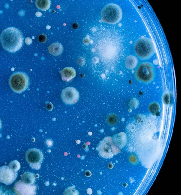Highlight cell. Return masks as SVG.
<instances>
[{"instance_id": "e575fe53", "label": "cell", "mask_w": 181, "mask_h": 195, "mask_svg": "<svg viewBox=\"0 0 181 195\" xmlns=\"http://www.w3.org/2000/svg\"><path fill=\"white\" fill-rule=\"evenodd\" d=\"M50 26H46V29H50Z\"/></svg>"}, {"instance_id": "2e32d148", "label": "cell", "mask_w": 181, "mask_h": 195, "mask_svg": "<svg viewBox=\"0 0 181 195\" xmlns=\"http://www.w3.org/2000/svg\"><path fill=\"white\" fill-rule=\"evenodd\" d=\"M35 3L37 7L42 11L48 10L51 5V2L49 0H38Z\"/></svg>"}, {"instance_id": "7a4b0ae2", "label": "cell", "mask_w": 181, "mask_h": 195, "mask_svg": "<svg viewBox=\"0 0 181 195\" xmlns=\"http://www.w3.org/2000/svg\"><path fill=\"white\" fill-rule=\"evenodd\" d=\"M122 12L116 4H108L101 12V19L104 22L109 24H115L120 21L122 18Z\"/></svg>"}, {"instance_id": "4dcf8cb0", "label": "cell", "mask_w": 181, "mask_h": 195, "mask_svg": "<svg viewBox=\"0 0 181 195\" xmlns=\"http://www.w3.org/2000/svg\"><path fill=\"white\" fill-rule=\"evenodd\" d=\"M113 165L112 164V163H110L108 165V168H110V169H112L113 168Z\"/></svg>"}, {"instance_id": "603a6c76", "label": "cell", "mask_w": 181, "mask_h": 195, "mask_svg": "<svg viewBox=\"0 0 181 195\" xmlns=\"http://www.w3.org/2000/svg\"><path fill=\"white\" fill-rule=\"evenodd\" d=\"M32 169L36 170H39L41 167V164H35L30 165Z\"/></svg>"}, {"instance_id": "ac0fdd59", "label": "cell", "mask_w": 181, "mask_h": 195, "mask_svg": "<svg viewBox=\"0 0 181 195\" xmlns=\"http://www.w3.org/2000/svg\"><path fill=\"white\" fill-rule=\"evenodd\" d=\"M9 166L12 170L17 172L21 168L20 163L18 161L15 160L10 162Z\"/></svg>"}, {"instance_id": "7402d4cb", "label": "cell", "mask_w": 181, "mask_h": 195, "mask_svg": "<svg viewBox=\"0 0 181 195\" xmlns=\"http://www.w3.org/2000/svg\"><path fill=\"white\" fill-rule=\"evenodd\" d=\"M163 100L164 103L166 104H169V95L168 93H166L163 95Z\"/></svg>"}, {"instance_id": "44dd1931", "label": "cell", "mask_w": 181, "mask_h": 195, "mask_svg": "<svg viewBox=\"0 0 181 195\" xmlns=\"http://www.w3.org/2000/svg\"><path fill=\"white\" fill-rule=\"evenodd\" d=\"M38 40L41 43L45 42L47 40V37L44 34H41L38 37Z\"/></svg>"}, {"instance_id": "83f0119b", "label": "cell", "mask_w": 181, "mask_h": 195, "mask_svg": "<svg viewBox=\"0 0 181 195\" xmlns=\"http://www.w3.org/2000/svg\"><path fill=\"white\" fill-rule=\"evenodd\" d=\"M85 175L87 177H90L91 176V173L90 171H87L85 173Z\"/></svg>"}, {"instance_id": "d6a6232c", "label": "cell", "mask_w": 181, "mask_h": 195, "mask_svg": "<svg viewBox=\"0 0 181 195\" xmlns=\"http://www.w3.org/2000/svg\"><path fill=\"white\" fill-rule=\"evenodd\" d=\"M82 148L84 149H87V148H88V146H87L86 144H84L83 145Z\"/></svg>"}, {"instance_id": "7c38bea8", "label": "cell", "mask_w": 181, "mask_h": 195, "mask_svg": "<svg viewBox=\"0 0 181 195\" xmlns=\"http://www.w3.org/2000/svg\"><path fill=\"white\" fill-rule=\"evenodd\" d=\"M113 142L117 147L121 149L125 146L126 144L127 139L126 135L124 133L117 134L113 138Z\"/></svg>"}, {"instance_id": "d590c367", "label": "cell", "mask_w": 181, "mask_h": 195, "mask_svg": "<svg viewBox=\"0 0 181 195\" xmlns=\"http://www.w3.org/2000/svg\"><path fill=\"white\" fill-rule=\"evenodd\" d=\"M76 143H77V144H79V143H80V140H77V141H76Z\"/></svg>"}, {"instance_id": "cb8c5ba5", "label": "cell", "mask_w": 181, "mask_h": 195, "mask_svg": "<svg viewBox=\"0 0 181 195\" xmlns=\"http://www.w3.org/2000/svg\"><path fill=\"white\" fill-rule=\"evenodd\" d=\"M53 141L52 140H51V139H48V140H47L46 141V145L47 146L49 147H52L53 145Z\"/></svg>"}, {"instance_id": "8d00e7d4", "label": "cell", "mask_w": 181, "mask_h": 195, "mask_svg": "<svg viewBox=\"0 0 181 195\" xmlns=\"http://www.w3.org/2000/svg\"><path fill=\"white\" fill-rule=\"evenodd\" d=\"M92 133L91 132H89V135H92Z\"/></svg>"}, {"instance_id": "277c9868", "label": "cell", "mask_w": 181, "mask_h": 195, "mask_svg": "<svg viewBox=\"0 0 181 195\" xmlns=\"http://www.w3.org/2000/svg\"><path fill=\"white\" fill-rule=\"evenodd\" d=\"M9 84L11 88L13 91L20 93L25 91L28 87L29 78L24 72H16L11 76Z\"/></svg>"}, {"instance_id": "5bb4252c", "label": "cell", "mask_w": 181, "mask_h": 195, "mask_svg": "<svg viewBox=\"0 0 181 195\" xmlns=\"http://www.w3.org/2000/svg\"><path fill=\"white\" fill-rule=\"evenodd\" d=\"M138 63V60L133 55L128 56L125 61V65L127 69L132 70L137 66Z\"/></svg>"}, {"instance_id": "e0dca14e", "label": "cell", "mask_w": 181, "mask_h": 195, "mask_svg": "<svg viewBox=\"0 0 181 195\" xmlns=\"http://www.w3.org/2000/svg\"><path fill=\"white\" fill-rule=\"evenodd\" d=\"M149 110L150 112L153 114L156 115L160 111V107L158 103L153 102L149 106Z\"/></svg>"}, {"instance_id": "6da1fadb", "label": "cell", "mask_w": 181, "mask_h": 195, "mask_svg": "<svg viewBox=\"0 0 181 195\" xmlns=\"http://www.w3.org/2000/svg\"><path fill=\"white\" fill-rule=\"evenodd\" d=\"M23 38L22 33L14 27H10L4 29L0 35V41L2 46L11 53L18 51L22 47Z\"/></svg>"}, {"instance_id": "4316f807", "label": "cell", "mask_w": 181, "mask_h": 195, "mask_svg": "<svg viewBox=\"0 0 181 195\" xmlns=\"http://www.w3.org/2000/svg\"><path fill=\"white\" fill-rule=\"evenodd\" d=\"M83 42L85 44L88 45L90 43V39L87 38H85L83 40Z\"/></svg>"}, {"instance_id": "9a60e30c", "label": "cell", "mask_w": 181, "mask_h": 195, "mask_svg": "<svg viewBox=\"0 0 181 195\" xmlns=\"http://www.w3.org/2000/svg\"><path fill=\"white\" fill-rule=\"evenodd\" d=\"M22 181L27 185H33L35 182V177L33 173L30 172H25L21 177Z\"/></svg>"}, {"instance_id": "8992f818", "label": "cell", "mask_w": 181, "mask_h": 195, "mask_svg": "<svg viewBox=\"0 0 181 195\" xmlns=\"http://www.w3.org/2000/svg\"><path fill=\"white\" fill-rule=\"evenodd\" d=\"M135 77L137 80L144 83H149L154 78L153 66L149 63H142L136 70Z\"/></svg>"}, {"instance_id": "836d02e7", "label": "cell", "mask_w": 181, "mask_h": 195, "mask_svg": "<svg viewBox=\"0 0 181 195\" xmlns=\"http://www.w3.org/2000/svg\"><path fill=\"white\" fill-rule=\"evenodd\" d=\"M2 128V123L1 119H0V130H1Z\"/></svg>"}, {"instance_id": "f546056e", "label": "cell", "mask_w": 181, "mask_h": 195, "mask_svg": "<svg viewBox=\"0 0 181 195\" xmlns=\"http://www.w3.org/2000/svg\"><path fill=\"white\" fill-rule=\"evenodd\" d=\"M36 15L37 17H39L42 16V14L40 12H38L36 13Z\"/></svg>"}, {"instance_id": "1f68e13d", "label": "cell", "mask_w": 181, "mask_h": 195, "mask_svg": "<svg viewBox=\"0 0 181 195\" xmlns=\"http://www.w3.org/2000/svg\"><path fill=\"white\" fill-rule=\"evenodd\" d=\"M87 191H88L87 192H88V193L89 192V193H88L89 194H91L92 193V190H91L90 191V188H89V189L87 190Z\"/></svg>"}, {"instance_id": "ba28073f", "label": "cell", "mask_w": 181, "mask_h": 195, "mask_svg": "<svg viewBox=\"0 0 181 195\" xmlns=\"http://www.w3.org/2000/svg\"><path fill=\"white\" fill-rule=\"evenodd\" d=\"M61 98L65 104L72 105L76 103L79 98V92L74 88L69 87L63 90Z\"/></svg>"}, {"instance_id": "d6986e66", "label": "cell", "mask_w": 181, "mask_h": 195, "mask_svg": "<svg viewBox=\"0 0 181 195\" xmlns=\"http://www.w3.org/2000/svg\"><path fill=\"white\" fill-rule=\"evenodd\" d=\"M118 117L116 115H110L107 117L108 123L111 125H114L118 121Z\"/></svg>"}, {"instance_id": "484cf974", "label": "cell", "mask_w": 181, "mask_h": 195, "mask_svg": "<svg viewBox=\"0 0 181 195\" xmlns=\"http://www.w3.org/2000/svg\"><path fill=\"white\" fill-rule=\"evenodd\" d=\"M25 42L27 44L29 45L31 44L32 42V40L30 38H27L26 39H25Z\"/></svg>"}, {"instance_id": "d4e9b609", "label": "cell", "mask_w": 181, "mask_h": 195, "mask_svg": "<svg viewBox=\"0 0 181 195\" xmlns=\"http://www.w3.org/2000/svg\"><path fill=\"white\" fill-rule=\"evenodd\" d=\"M46 108L48 111H52L53 108V104L50 102H49L46 104Z\"/></svg>"}, {"instance_id": "4fadbf2b", "label": "cell", "mask_w": 181, "mask_h": 195, "mask_svg": "<svg viewBox=\"0 0 181 195\" xmlns=\"http://www.w3.org/2000/svg\"><path fill=\"white\" fill-rule=\"evenodd\" d=\"M49 52L54 56H58L61 54L63 51L62 45L56 42L51 44L48 48Z\"/></svg>"}, {"instance_id": "f1b7e54d", "label": "cell", "mask_w": 181, "mask_h": 195, "mask_svg": "<svg viewBox=\"0 0 181 195\" xmlns=\"http://www.w3.org/2000/svg\"><path fill=\"white\" fill-rule=\"evenodd\" d=\"M73 27L74 29H77L78 28L79 26L77 23H74L73 25Z\"/></svg>"}, {"instance_id": "52a82bcc", "label": "cell", "mask_w": 181, "mask_h": 195, "mask_svg": "<svg viewBox=\"0 0 181 195\" xmlns=\"http://www.w3.org/2000/svg\"><path fill=\"white\" fill-rule=\"evenodd\" d=\"M18 176V173L11 169L9 166H3L0 168V182L10 185L15 181Z\"/></svg>"}, {"instance_id": "3957f363", "label": "cell", "mask_w": 181, "mask_h": 195, "mask_svg": "<svg viewBox=\"0 0 181 195\" xmlns=\"http://www.w3.org/2000/svg\"><path fill=\"white\" fill-rule=\"evenodd\" d=\"M135 50L138 56L142 59L150 58L155 52L152 41L146 38H140L137 41L135 44Z\"/></svg>"}, {"instance_id": "9c48e42d", "label": "cell", "mask_w": 181, "mask_h": 195, "mask_svg": "<svg viewBox=\"0 0 181 195\" xmlns=\"http://www.w3.org/2000/svg\"><path fill=\"white\" fill-rule=\"evenodd\" d=\"M14 190L18 195H35L37 186L27 185L22 181H19L15 184Z\"/></svg>"}, {"instance_id": "30bf717a", "label": "cell", "mask_w": 181, "mask_h": 195, "mask_svg": "<svg viewBox=\"0 0 181 195\" xmlns=\"http://www.w3.org/2000/svg\"><path fill=\"white\" fill-rule=\"evenodd\" d=\"M43 158V153L39 150L36 149H29L26 154V160L30 165L41 164Z\"/></svg>"}, {"instance_id": "8fae6325", "label": "cell", "mask_w": 181, "mask_h": 195, "mask_svg": "<svg viewBox=\"0 0 181 195\" xmlns=\"http://www.w3.org/2000/svg\"><path fill=\"white\" fill-rule=\"evenodd\" d=\"M62 79L63 80L69 81L73 79L76 76L75 70L71 67H65L60 72Z\"/></svg>"}, {"instance_id": "5b68a950", "label": "cell", "mask_w": 181, "mask_h": 195, "mask_svg": "<svg viewBox=\"0 0 181 195\" xmlns=\"http://www.w3.org/2000/svg\"><path fill=\"white\" fill-rule=\"evenodd\" d=\"M100 156L104 158H109L120 152V149L115 145L111 137H106L100 142L98 147Z\"/></svg>"}, {"instance_id": "ffe728a7", "label": "cell", "mask_w": 181, "mask_h": 195, "mask_svg": "<svg viewBox=\"0 0 181 195\" xmlns=\"http://www.w3.org/2000/svg\"><path fill=\"white\" fill-rule=\"evenodd\" d=\"M129 104L130 107L132 108H136L138 106V102L137 100L135 98H133L129 101Z\"/></svg>"}]
</instances>
